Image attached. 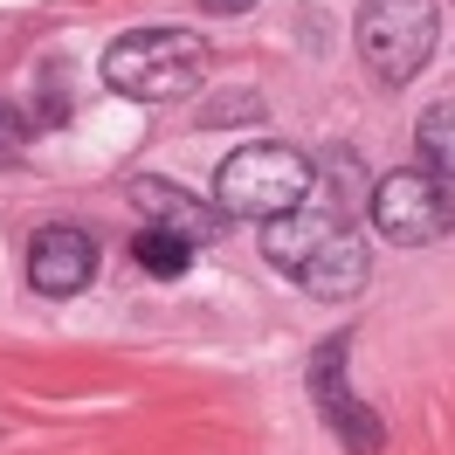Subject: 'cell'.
<instances>
[{
  "instance_id": "9",
  "label": "cell",
  "mask_w": 455,
  "mask_h": 455,
  "mask_svg": "<svg viewBox=\"0 0 455 455\" xmlns=\"http://www.w3.org/2000/svg\"><path fill=\"white\" fill-rule=\"evenodd\" d=\"M331 228H345V214H324V207H311V200H304L297 214H283V221L262 228V256L276 262V269H290V276H297V262L311 256Z\"/></svg>"
},
{
  "instance_id": "8",
  "label": "cell",
  "mask_w": 455,
  "mask_h": 455,
  "mask_svg": "<svg viewBox=\"0 0 455 455\" xmlns=\"http://www.w3.org/2000/svg\"><path fill=\"white\" fill-rule=\"evenodd\" d=\"M366 269H372L366 242H359L352 228H331L311 256L297 262V283L311 290L317 304H339V297H359V290H366Z\"/></svg>"
},
{
  "instance_id": "11",
  "label": "cell",
  "mask_w": 455,
  "mask_h": 455,
  "mask_svg": "<svg viewBox=\"0 0 455 455\" xmlns=\"http://www.w3.org/2000/svg\"><path fill=\"white\" fill-rule=\"evenodd\" d=\"M132 256H139L145 276H166V283H172V276L194 262V249H187L180 235H166V228H139V235H132Z\"/></svg>"
},
{
  "instance_id": "7",
  "label": "cell",
  "mask_w": 455,
  "mask_h": 455,
  "mask_svg": "<svg viewBox=\"0 0 455 455\" xmlns=\"http://www.w3.org/2000/svg\"><path fill=\"white\" fill-rule=\"evenodd\" d=\"M132 207L145 214V228H166V235H180L187 249H207V242H221V235H228L221 207L180 194V187H166V180H139V187H132Z\"/></svg>"
},
{
  "instance_id": "5",
  "label": "cell",
  "mask_w": 455,
  "mask_h": 455,
  "mask_svg": "<svg viewBox=\"0 0 455 455\" xmlns=\"http://www.w3.org/2000/svg\"><path fill=\"white\" fill-rule=\"evenodd\" d=\"M311 394H317V414H324V427L339 435L345 449H352V455H379V442H387L379 414H366L359 400L345 394V339H331V345L311 359Z\"/></svg>"
},
{
  "instance_id": "4",
  "label": "cell",
  "mask_w": 455,
  "mask_h": 455,
  "mask_svg": "<svg viewBox=\"0 0 455 455\" xmlns=\"http://www.w3.org/2000/svg\"><path fill=\"white\" fill-rule=\"evenodd\" d=\"M366 207H372V228L394 249H427V242H442L455 228V194L435 172H387Z\"/></svg>"
},
{
  "instance_id": "6",
  "label": "cell",
  "mask_w": 455,
  "mask_h": 455,
  "mask_svg": "<svg viewBox=\"0 0 455 455\" xmlns=\"http://www.w3.org/2000/svg\"><path fill=\"white\" fill-rule=\"evenodd\" d=\"M90 276H97V242H90L84 228H69V221L35 228V242H28V283L42 290V297H76Z\"/></svg>"
},
{
  "instance_id": "10",
  "label": "cell",
  "mask_w": 455,
  "mask_h": 455,
  "mask_svg": "<svg viewBox=\"0 0 455 455\" xmlns=\"http://www.w3.org/2000/svg\"><path fill=\"white\" fill-rule=\"evenodd\" d=\"M414 152H421V172L435 180H455V104H427L421 124H414Z\"/></svg>"
},
{
  "instance_id": "3",
  "label": "cell",
  "mask_w": 455,
  "mask_h": 455,
  "mask_svg": "<svg viewBox=\"0 0 455 455\" xmlns=\"http://www.w3.org/2000/svg\"><path fill=\"white\" fill-rule=\"evenodd\" d=\"M435 35H442L435 0H359V21H352L366 69L394 90L421 76V62L435 56Z\"/></svg>"
},
{
  "instance_id": "2",
  "label": "cell",
  "mask_w": 455,
  "mask_h": 455,
  "mask_svg": "<svg viewBox=\"0 0 455 455\" xmlns=\"http://www.w3.org/2000/svg\"><path fill=\"white\" fill-rule=\"evenodd\" d=\"M317 172L290 145H242L214 166V207L228 221H283L311 200Z\"/></svg>"
},
{
  "instance_id": "12",
  "label": "cell",
  "mask_w": 455,
  "mask_h": 455,
  "mask_svg": "<svg viewBox=\"0 0 455 455\" xmlns=\"http://www.w3.org/2000/svg\"><path fill=\"white\" fill-rule=\"evenodd\" d=\"M207 7H214V14H249L256 0H207Z\"/></svg>"
},
{
  "instance_id": "1",
  "label": "cell",
  "mask_w": 455,
  "mask_h": 455,
  "mask_svg": "<svg viewBox=\"0 0 455 455\" xmlns=\"http://www.w3.org/2000/svg\"><path fill=\"white\" fill-rule=\"evenodd\" d=\"M207 42L194 28H132L104 49V84L132 104H172L207 84Z\"/></svg>"
}]
</instances>
